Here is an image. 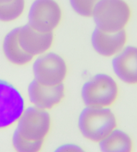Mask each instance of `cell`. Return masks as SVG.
Segmentation results:
<instances>
[{
  "instance_id": "cell-2",
  "label": "cell",
  "mask_w": 137,
  "mask_h": 152,
  "mask_svg": "<svg viewBox=\"0 0 137 152\" xmlns=\"http://www.w3.org/2000/svg\"><path fill=\"white\" fill-rule=\"evenodd\" d=\"M120 88L112 75L99 72L87 80L81 89V97L86 107H110L117 101Z\"/></svg>"
},
{
  "instance_id": "cell-16",
  "label": "cell",
  "mask_w": 137,
  "mask_h": 152,
  "mask_svg": "<svg viewBox=\"0 0 137 152\" xmlns=\"http://www.w3.org/2000/svg\"><path fill=\"white\" fill-rule=\"evenodd\" d=\"M73 11L81 17L90 18L100 0H68Z\"/></svg>"
},
{
  "instance_id": "cell-11",
  "label": "cell",
  "mask_w": 137,
  "mask_h": 152,
  "mask_svg": "<svg viewBox=\"0 0 137 152\" xmlns=\"http://www.w3.org/2000/svg\"><path fill=\"white\" fill-rule=\"evenodd\" d=\"M112 69L117 79L128 85H137V46L127 45L112 58Z\"/></svg>"
},
{
  "instance_id": "cell-14",
  "label": "cell",
  "mask_w": 137,
  "mask_h": 152,
  "mask_svg": "<svg viewBox=\"0 0 137 152\" xmlns=\"http://www.w3.org/2000/svg\"><path fill=\"white\" fill-rule=\"evenodd\" d=\"M26 7L25 0H13L0 4V21L10 22L18 20L24 14Z\"/></svg>"
},
{
  "instance_id": "cell-7",
  "label": "cell",
  "mask_w": 137,
  "mask_h": 152,
  "mask_svg": "<svg viewBox=\"0 0 137 152\" xmlns=\"http://www.w3.org/2000/svg\"><path fill=\"white\" fill-rule=\"evenodd\" d=\"M26 107L20 91L12 84L0 79V129L16 124Z\"/></svg>"
},
{
  "instance_id": "cell-1",
  "label": "cell",
  "mask_w": 137,
  "mask_h": 152,
  "mask_svg": "<svg viewBox=\"0 0 137 152\" xmlns=\"http://www.w3.org/2000/svg\"><path fill=\"white\" fill-rule=\"evenodd\" d=\"M116 115L110 107H85L77 119V127L83 137L98 143L117 127Z\"/></svg>"
},
{
  "instance_id": "cell-5",
  "label": "cell",
  "mask_w": 137,
  "mask_h": 152,
  "mask_svg": "<svg viewBox=\"0 0 137 152\" xmlns=\"http://www.w3.org/2000/svg\"><path fill=\"white\" fill-rule=\"evenodd\" d=\"M14 131L32 141H44L51 132L52 118L49 111L34 106L26 107Z\"/></svg>"
},
{
  "instance_id": "cell-17",
  "label": "cell",
  "mask_w": 137,
  "mask_h": 152,
  "mask_svg": "<svg viewBox=\"0 0 137 152\" xmlns=\"http://www.w3.org/2000/svg\"><path fill=\"white\" fill-rule=\"evenodd\" d=\"M53 152H88L81 145L73 143H66L58 146Z\"/></svg>"
},
{
  "instance_id": "cell-10",
  "label": "cell",
  "mask_w": 137,
  "mask_h": 152,
  "mask_svg": "<svg viewBox=\"0 0 137 152\" xmlns=\"http://www.w3.org/2000/svg\"><path fill=\"white\" fill-rule=\"evenodd\" d=\"M18 40L24 51L34 58L49 52L53 44V32H43L26 23L19 26Z\"/></svg>"
},
{
  "instance_id": "cell-18",
  "label": "cell",
  "mask_w": 137,
  "mask_h": 152,
  "mask_svg": "<svg viewBox=\"0 0 137 152\" xmlns=\"http://www.w3.org/2000/svg\"><path fill=\"white\" fill-rule=\"evenodd\" d=\"M12 1H13V0H0V4L9 3V2Z\"/></svg>"
},
{
  "instance_id": "cell-9",
  "label": "cell",
  "mask_w": 137,
  "mask_h": 152,
  "mask_svg": "<svg viewBox=\"0 0 137 152\" xmlns=\"http://www.w3.org/2000/svg\"><path fill=\"white\" fill-rule=\"evenodd\" d=\"M128 35L126 30L108 32L95 28L91 36V44L99 56L113 58L127 46Z\"/></svg>"
},
{
  "instance_id": "cell-12",
  "label": "cell",
  "mask_w": 137,
  "mask_h": 152,
  "mask_svg": "<svg viewBox=\"0 0 137 152\" xmlns=\"http://www.w3.org/2000/svg\"><path fill=\"white\" fill-rule=\"evenodd\" d=\"M18 30L16 27L7 34L3 42V52L5 57L12 64L24 66L32 62L34 57L24 51L18 40Z\"/></svg>"
},
{
  "instance_id": "cell-15",
  "label": "cell",
  "mask_w": 137,
  "mask_h": 152,
  "mask_svg": "<svg viewBox=\"0 0 137 152\" xmlns=\"http://www.w3.org/2000/svg\"><path fill=\"white\" fill-rule=\"evenodd\" d=\"M44 141H32L23 137L14 131L12 143L15 152H41Z\"/></svg>"
},
{
  "instance_id": "cell-4",
  "label": "cell",
  "mask_w": 137,
  "mask_h": 152,
  "mask_svg": "<svg viewBox=\"0 0 137 152\" xmlns=\"http://www.w3.org/2000/svg\"><path fill=\"white\" fill-rule=\"evenodd\" d=\"M32 70L34 80L48 86L63 84L68 74V66L64 58L51 51L34 57Z\"/></svg>"
},
{
  "instance_id": "cell-13",
  "label": "cell",
  "mask_w": 137,
  "mask_h": 152,
  "mask_svg": "<svg viewBox=\"0 0 137 152\" xmlns=\"http://www.w3.org/2000/svg\"><path fill=\"white\" fill-rule=\"evenodd\" d=\"M100 152H133V138L125 131L116 127L98 143Z\"/></svg>"
},
{
  "instance_id": "cell-8",
  "label": "cell",
  "mask_w": 137,
  "mask_h": 152,
  "mask_svg": "<svg viewBox=\"0 0 137 152\" xmlns=\"http://www.w3.org/2000/svg\"><path fill=\"white\" fill-rule=\"evenodd\" d=\"M27 95L32 105L49 111L61 103L65 95V88L64 84L48 86L33 79L28 86Z\"/></svg>"
},
{
  "instance_id": "cell-6",
  "label": "cell",
  "mask_w": 137,
  "mask_h": 152,
  "mask_svg": "<svg viewBox=\"0 0 137 152\" xmlns=\"http://www.w3.org/2000/svg\"><path fill=\"white\" fill-rule=\"evenodd\" d=\"M63 12L55 0H34L29 7L28 24L43 32H53L62 20Z\"/></svg>"
},
{
  "instance_id": "cell-3",
  "label": "cell",
  "mask_w": 137,
  "mask_h": 152,
  "mask_svg": "<svg viewBox=\"0 0 137 152\" xmlns=\"http://www.w3.org/2000/svg\"><path fill=\"white\" fill-rule=\"evenodd\" d=\"M91 18L96 28L108 32L124 30L132 18V9L125 0H100Z\"/></svg>"
}]
</instances>
